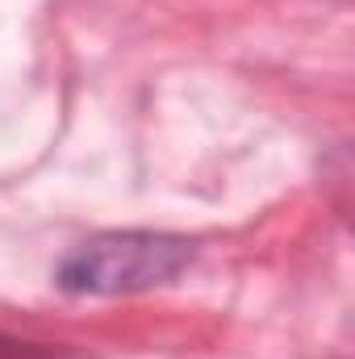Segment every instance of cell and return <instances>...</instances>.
<instances>
[{
  "label": "cell",
  "mask_w": 355,
  "mask_h": 359,
  "mask_svg": "<svg viewBox=\"0 0 355 359\" xmlns=\"http://www.w3.org/2000/svg\"><path fill=\"white\" fill-rule=\"evenodd\" d=\"M196 264V243L168 230H105L72 247L55 288L67 297H138L176 284Z\"/></svg>",
  "instance_id": "6da1fadb"
},
{
  "label": "cell",
  "mask_w": 355,
  "mask_h": 359,
  "mask_svg": "<svg viewBox=\"0 0 355 359\" xmlns=\"http://www.w3.org/2000/svg\"><path fill=\"white\" fill-rule=\"evenodd\" d=\"M0 359H84L72 347H59V343H29V339H17V334H4L0 330Z\"/></svg>",
  "instance_id": "7a4b0ae2"
}]
</instances>
